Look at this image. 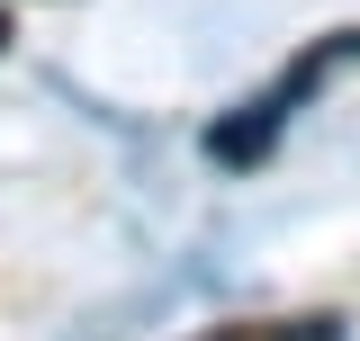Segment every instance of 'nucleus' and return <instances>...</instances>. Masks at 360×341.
I'll use <instances>...</instances> for the list:
<instances>
[{
	"label": "nucleus",
	"mask_w": 360,
	"mask_h": 341,
	"mask_svg": "<svg viewBox=\"0 0 360 341\" xmlns=\"http://www.w3.org/2000/svg\"><path fill=\"white\" fill-rule=\"evenodd\" d=\"M207 341H333V323H225Z\"/></svg>",
	"instance_id": "f03ea898"
},
{
	"label": "nucleus",
	"mask_w": 360,
	"mask_h": 341,
	"mask_svg": "<svg viewBox=\"0 0 360 341\" xmlns=\"http://www.w3.org/2000/svg\"><path fill=\"white\" fill-rule=\"evenodd\" d=\"M288 108H297L288 90L225 108L217 126H207V162H217V170H252V162H270V144H279V117H288Z\"/></svg>",
	"instance_id": "f257e3e1"
},
{
	"label": "nucleus",
	"mask_w": 360,
	"mask_h": 341,
	"mask_svg": "<svg viewBox=\"0 0 360 341\" xmlns=\"http://www.w3.org/2000/svg\"><path fill=\"white\" fill-rule=\"evenodd\" d=\"M0 45H9V9H0Z\"/></svg>",
	"instance_id": "7ed1b4c3"
}]
</instances>
